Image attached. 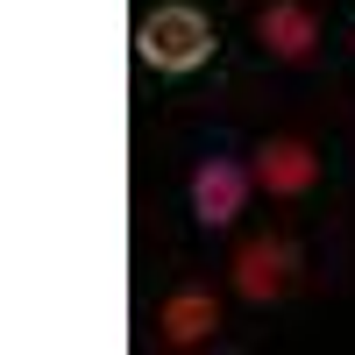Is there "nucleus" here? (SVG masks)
<instances>
[{
	"instance_id": "obj_1",
	"label": "nucleus",
	"mask_w": 355,
	"mask_h": 355,
	"mask_svg": "<svg viewBox=\"0 0 355 355\" xmlns=\"http://www.w3.org/2000/svg\"><path fill=\"white\" fill-rule=\"evenodd\" d=\"M214 21H206L192 0H164V8H150L135 21V57L150 71H164V78H185V71H199L206 57H214Z\"/></svg>"
},
{
	"instance_id": "obj_2",
	"label": "nucleus",
	"mask_w": 355,
	"mask_h": 355,
	"mask_svg": "<svg viewBox=\"0 0 355 355\" xmlns=\"http://www.w3.org/2000/svg\"><path fill=\"white\" fill-rule=\"evenodd\" d=\"M249 185H256L249 164L206 157V164L192 171V220H199V227H234V220H242V206H249Z\"/></svg>"
},
{
	"instance_id": "obj_3",
	"label": "nucleus",
	"mask_w": 355,
	"mask_h": 355,
	"mask_svg": "<svg viewBox=\"0 0 355 355\" xmlns=\"http://www.w3.org/2000/svg\"><path fill=\"white\" fill-rule=\"evenodd\" d=\"M227 270H234V291H242L249 306H270L277 291L291 284V270H299V249H291L284 234H256V242L234 249Z\"/></svg>"
},
{
	"instance_id": "obj_4",
	"label": "nucleus",
	"mask_w": 355,
	"mask_h": 355,
	"mask_svg": "<svg viewBox=\"0 0 355 355\" xmlns=\"http://www.w3.org/2000/svg\"><path fill=\"white\" fill-rule=\"evenodd\" d=\"M256 185L270 192V199H306L320 185V150L306 135H270L256 150Z\"/></svg>"
},
{
	"instance_id": "obj_5",
	"label": "nucleus",
	"mask_w": 355,
	"mask_h": 355,
	"mask_svg": "<svg viewBox=\"0 0 355 355\" xmlns=\"http://www.w3.org/2000/svg\"><path fill=\"white\" fill-rule=\"evenodd\" d=\"M214 334H220V299H214V291L185 284V291H171V299L157 306V341L164 348H199Z\"/></svg>"
},
{
	"instance_id": "obj_6",
	"label": "nucleus",
	"mask_w": 355,
	"mask_h": 355,
	"mask_svg": "<svg viewBox=\"0 0 355 355\" xmlns=\"http://www.w3.org/2000/svg\"><path fill=\"white\" fill-rule=\"evenodd\" d=\"M256 36L270 57H284V64H306V57L320 50V15L306 8V0H270V8L256 15Z\"/></svg>"
}]
</instances>
